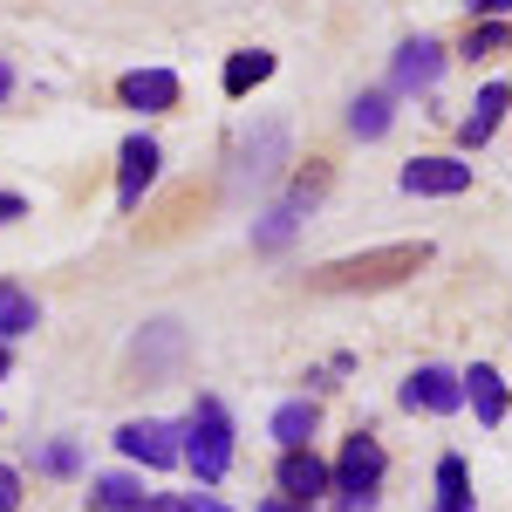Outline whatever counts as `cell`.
I'll use <instances>...</instances> for the list:
<instances>
[{
    "instance_id": "6da1fadb",
    "label": "cell",
    "mask_w": 512,
    "mask_h": 512,
    "mask_svg": "<svg viewBox=\"0 0 512 512\" xmlns=\"http://www.w3.org/2000/svg\"><path fill=\"white\" fill-rule=\"evenodd\" d=\"M431 260L424 239H403V246H376V253H349V260H328L315 267V287L321 294H362V287H396L403 274H417Z\"/></svg>"
},
{
    "instance_id": "7a4b0ae2",
    "label": "cell",
    "mask_w": 512,
    "mask_h": 512,
    "mask_svg": "<svg viewBox=\"0 0 512 512\" xmlns=\"http://www.w3.org/2000/svg\"><path fill=\"white\" fill-rule=\"evenodd\" d=\"M185 458L198 465L205 485H219V478L233 472V417H226L219 396H198L192 424H185Z\"/></svg>"
},
{
    "instance_id": "3957f363",
    "label": "cell",
    "mask_w": 512,
    "mask_h": 512,
    "mask_svg": "<svg viewBox=\"0 0 512 512\" xmlns=\"http://www.w3.org/2000/svg\"><path fill=\"white\" fill-rule=\"evenodd\" d=\"M383 472H390V458H383V444L369 431H355L349 444H342V458H335V492H342V506H369L376 499V485H383Z\"/></svg>"
},
{
    "instance_id": "277c9868",
    "label": "cell",
    "mask_w": 512,
    "mask_h": 512,
    "mask_svg": "<svg viewBox=\"0 0 512 512\" xmlns=\"http://www.w3.org/2000/svg\"><path fill=\"white\" fill-rule=\"evenodd\" d=\"M287 164V123H260L246 144H239V158H233V185L226 192L233 198H253L260 185H274V171Z\"/></svg>"
},
{
    "instance_id": "5b68a950",
    "label": "cell",
    "mask_w": 512,
    "mask_h": 512,
    "mask_svg": "<svg viewBox=\"0 0 512 512\" xmlns=\"http://www.w3.org/2000/svg\"><path fill=\"white\" fill-rule=\"evenodd\" d=\"M178 424H158V417H144V424H123L117 431V451L123 458H137V465H151V472H164V465H178L185 458V444H178Z\"/></svg>"
},
{
    "instance_id": "8992f818",
    "label": "cell",
    "mask_w": 512,
    "mask_h": 512,
    "mask_svg": "<svg viewBox=\"0 0 512 512\" xmlns=\"http://www.w3.org/2000/svg\"><path fill=\"white\" fill-rule=\"evenodd\" d=\"M458 403H465V376H451V369H437V362L410 369V383H403V410H431V417H451Z\"/></svg>"
},
{
    "instance_id": "52a82bcc",
    "label": "cell",
    "mask_w": 512,
    "mask_h": 512,
    "mask_svg": "<svg viewBox=\"0 0 512 512\" xmlns=\"http://www.w3.org/2000/svg\"><path fill=\"white\" fill-rule=\"evenodd\" d=\"M158 164H164V151L151 144V137H130V144L117 151V205H123V212H137V205H144L151 178H158Z\"/></svg>"
},
{
    "instance_id": "ba28073f",
    "label": "cell",
    "mask_w": 512,
    "mask_h": 512,
    "mask_svg": "<svg viewBox=\"0 0 512 512\" xmlns=\"http://www.w3.org/2000/svg\"><path fill=\"white\" fill-rule=\"evenodd\" d=\"M472 185V164L465 158H410L403 164V192L410 198H458Z\"/></svg>"
},
{
    "instance_id": "9c48e42d",
    "label": "cell",
    "mask_w": 512,
    "mask_h": 512,
    "mask_svg": "<svg viewBox=\"0 0 512 512\" xmlns=\"http://www.w3.org/2000/svg\"><path fill=\"white\" fill-rule=\"evenodd\" d=\"M274 478H280V499H294V506H315L321 492L335 485V472L321 465L308 444H301V451H280V472Z\"/></svg>"
},
{
    "instance_id": "30bf717a",
    "label": "cell",
    "mask_w": 512,
    "mask_h": 512,
    "mask_svg": "<svg viewBox=\"0 0 512 512\" xmlns=\"http://www.w3.org/2000/svg\"><path fill=\"white\" fill-rule=\"evenodd\" d=\"M130 362H137L144 376H171V369L185 362V328H178V321H144V335H137Z\"/></svg>"
},
{
    "instance_id": "8fae6325",
    "label": "cell",
    "mask_w": 512,
    "mask_h": 512,
    "mask_svg": "<svg viewBox=\"0 0 512 512\" xmlns=\"http://www.w3.org/2000/svg\"><path fill=\"white\" fill-rule=\"evenodd\" d=\"M437 76H444V41L417 35L396 48V89H437Z\"/></svg>"
},
{
    "instance_id": "7c38bea8",
    "label": "cell",
    "mask_w": 512,
    "mask_h": 512,
    "mask_svg": "<svg viewBox=\"0 0 512 512\" xmlns=\"http://www.w3.org/2000/svg\"><path fill=\"white\" fill-rule=\"evenodd\" d=\"M117 96L130 110H178V76L171 69H130L117 82Z\"/></svg>"
},
{
    "instance_id": "4fadbf2b",
    "label": "cell",
    "mask_w": 512,
    "mask_h": 512,
    "mask_svg": "<svg viewBox=\"0 0 512 512\" xmlns=\"http://www.w3.org/2000/svg\"><path fill=\"white\" fill-rule=\"evenodd\" d=\"M35 328H41L35 294H28L21 280H0V342H21V335H35Z\"/></svg>"
},
{
    "instance_id": "5bb4252c",
    "label": "cell",
    "mask_w": 512,
    "mask_h": 512,
    "mask_svg": "<svg viewBox=\"0 0 512 512\" xmlns=\"http://www.w3.org/2000/svg\"><path fill=\"white\" fill-rule=\"evenodd\" d=\"M506 103H512V89H506V82H485V89H478V110L465 117V151H478V144H485V137L499 130Z\"/></svg>"
},
{
    "instance_id": "9a60e30c",
    "label": "cell",
    "mask_w": 512,
    "mask_h": 512,
    "mask_svg": "<svg viewBox=\"0 0 512 512\" xmlns=\"http://www.w3.org/2000/svg\"><path fill=\"white\" fill-rule=\"evenodd\" d=\"M301 212H308V205H301V198L287 192V198L274 205V212H267V219L253 226V246H260V253H280V246L294 239V226H301Z\"/></svg>"
},
{
    "instance_id": "2e32d148",
    "label": "cell",
    "mask_w": 512,
    "mask_h": 512,
    "mask_svg": "<svg viewBox=\"0 0 512 512\" xmlns=\"http://www.w3.org/2000/svg\"><path fill=\"white\" fill-rule=\"evenodd\" d=\"M472 410H478V424H499L506 417V383H499V369L492 362H472Z\"/></svg>"
},
{
    "instance_id": "e0dca14e",
    "label": "cell",
    "mask_w": 512,
    "mask_h": 512,
    "mask_svg": "<svg viewBox=\"0 0 512 512\" xmlns=\"http://www.w3.org/2000/svg\"><path fill=\"white\" fill-rule=\"evenodd\" d=\"M267 76H274V55L267 48H239L233 62H226V96H246V89H260Z\"/></svg>"
},
{
    "instance_id": "ac0fdd59",
    "label": "cell",
    "mask_w": 512,
    "mask_h": 512,
    "mask_svg": "<svg viewBox=\"0 0 512 512\" xmlns=\"http://www.w3.org/2000/svg\"><path fill=\"white\" fill-rule=\"evenodd\" d=\"M89 499H96V512H137L144 506V485L123 478V472H103L96 485H89Z\"/></svg>"
},
{
    "instance_id": "d6986e66",
    "label": "cell",
    "mask_w": 512,
    "mask_h": 512,
    "mask_svg": "<svg viewBox=\"0 0 512 512\" xmlns=\"http://www.w3.org/2000/svg\"><path fill=\"white\" fill-rule=\"evenodd\" d=\"M437 512H472V478H465V458H437Z\"/></svg>"
},
{
    "instance_id": "ffe728a7",
    "label": "cell",
    "mask_w": 512,
    "mask_h": 512,
    "mask_svg": "<svg viewBox=\"0 0 512 512\" xmlns=\"http://www.w3.org/2000/svg\"><path fill=\"white\" fill-rule=\"evenodd\" d=\"M349 130L362 137V144H376V137L390 130V96H383V89H369V96H355V103H349Z\"/></svg>"
},
{
    "instance_id": "44dd1931",
    "label": "cell",
    "mask_w": 512,
    "mask_h": 512,
    "mask_svg": "<svg viewBox=\"0 0 512 512\" xmlns=\"http://www.w3.org/2000/svg\"><path fill=\"white\" fill-rule=\"evenodd\" d=\"M315 424H321L315 403H280V410H274V437L287 444V451H301V444L315 437Z\"/></svg>"
},
{
    "instance_id": "7402d4cb",
    "label": "cell",
    "mask_w": 512,
    "mask_h": 512,
    "mask_svg": "<svg viewBox=\"0 0 512 512\" xmlns=\"http://www.w3.org/2000/svg\"><path fill=\"white\" fill-rule=\"evenodd\" d=\"M506 48H512L506 21H485V28H472V41H465V55H506Z\"/></svg>"
},
{
    "instance_id": "603a6c76",
    "label": "cell",
    "mask_w": 512,
    "mask_h": 512,
    "mask_svg": "<svg viewBox=\"0 0 512 512\" xmlns=\"http://www.w3.org/2000/svg\"><path fill=\"white\" fill-rule=\"evenodd\" d=\"M76 465H82V458H76V444H48V451H41V472H55V478H69Z\"/></svg>"
},
{
    "instance_id": "cb8c5ba5",
    "label": "cell",
    "mask_w": 512,
    "mask_h": 512,
    "mask_svg": "<svg viewBox=\"0 0 512 512\" xmlns=\"http://www.w3.org/2000/svg\"><path fill=\"white\" fill-rule=\"evenodd\" d=\"M14 506H21V472L0 465V512H14Z\"/></svg>"
},
{
    "instance_id": "d4e9b609",
    "label": "cell",
    "mask_w": 512,
    "mask_h": 512,
    "mask_svg": "<svg viewBox=\"0 0 512 512\" xmlns=\"http://www.w3.org/2000/svg\"><path fill=\"white\" fill-rule=\"evenodd\" d=\"M21 212H28V198H21V192H0V226H14Z\"/></svg>"
},
{
    "instance_id": "484cf974",
    "label": "cell",
    "mask_w": 512,
    "mask_h": 512,
    "mask_svg": "<svg viewBox=\"0 0 512 512\" xmlns=\"http://www.w3.org/2000/svg\"><path fill=\"white\" fill-rule=\"evenodd\" d=\"M137 512H192V499H144Z\"/></svg>"
},
{
    "instance_id": "4316f807",
    "label": "cell",
    "mask_w": 512,
    "mask_h": 512,
    "mask_svg": "<svg viewBox=\"0 0 512 512\" xmlns=\"http://www.w3.org/2000/svg\"><path fill=\"white\" fill-rule=\"evenodd\" d=\"M14 96V62H0V103Z\"/></svg>"
},
{
    "instance_id": "83f0119b",
    "label": "cell",
    "mask_w": 512,
    "mask_h": 512,
    "mask_svg": "<svg viewBox=\"0 0 512 512\" xmlns=\"http://www.w3.org/2000/svg\"><path fill=\"white\" fill-rule=\"evenodd\" d=\"M472 7H478V14H506L512 0H472Z\"/></svg>"
},
{
    "instance_id": "f1b7e54d",
    "label": "cell",
    "mask_w": 512,
    "mask_h": 512,
    "mask_svg": "<svg viewBox=\"0 0 512 512\" xmlns=\"http://www.w3.org/2000/svg\"><path fill=\"white\" fill-rule=\"evenodd\" d=\"M192 512H233V506H219V499H192Z\"/></svg>"
},
{
    "instance_id": "f546056e",
    "label": "cell",
    "mask_w": 512,
    "mask_h": 512,
    "mask_svg": "<svg viewBox=\"0 0 512 512\" xmlns=\"http://www.w3.org/2000/svg\"><path fill=\"white\" fill-rule=\"evenodd\" d=\"M260 512H294V499H267V506H260Z\"/></svg>"
},
{
    "instance_id": "4dcf8cb0",
    "label": "cell",
    "mask_w": 512,
    "mask_h": 512,
    "mask_svg": "<svg viewBox=\"0 0 512 512\" xmlns=\"http://www.w3.org/2000/svg\"><path fill=\"white\" fill-rule=\"evenodd\" d=\"M7 369H14V355H7V349H0V376H7Z\"/></svg>"
}]
</instances>
